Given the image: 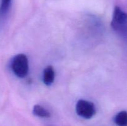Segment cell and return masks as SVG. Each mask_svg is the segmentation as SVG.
Returning a JSON list of instances; mask_svg holds the SVG:
<instances>
[{
  "label": "cell",
  "mask_w": 127,
  "mask_h": 126,
  "mask_svg": "<svg viewBox=\"0 0 127 126\" xmlns=\"http://www.w3.org/2000/svg\"><path fill=\"white\" fill-rule=\"evenodd\" d=\"M12 0H1L0 3V16H5L9 10Z\"/></svg>",
  "instance_id": "obj_7"
},
{
  "label": "cell",
  "mask_w": 127,
  "mask_h": 126,
  "mask_svg": "<svg viewBox=\"0 0 127 126\" xmlns=\"http://www.w3.org/2000/svg\"><path fill=\"white\" fill-rule=\"evenodd\" d=\"M76 111L78 116L86 119L92 118L96 112L94 104L84 100H80L77 102Z\"/></svg>",
  "instance_id": "obj_3"
},
{
  "label": "cell",
  "mask_w": 127,
  "mask_h": 126,
  "mask_svg": "<svg viewBox=\"0 0 127 126\" xmlns=\"http://www.w3.org/2000/svg\"><path fill=\"white\" fill-rule=\"evenodd\" d=\"M55 79V71L53 67L48 65L43 71V81L46 85H50L53 84Z\"/></svg>",
  "instance_id": "obj_4"
},
{
  "label": "cell",
  "mask_w": 127,
  "mask_h": 126,
  "mask_svg": "<svg viewBox=\"0 0 127 126\" xmlns=\"http://www.w3.org/2000/svg\"><path fill=\"white\" fill-rule=\"evenodd\" d=\"M114 122L117 126H127V111H122L117 114Z\"/></svg>",
  "instance_id": "obj_5"
},
{
  "label": "cell",
  "mask_w": 127,
  "mask_h": 126,
  "mask_svg": "<svg viewBox=\"0 0 127 126\" xmlns=\"http://www.w3.org/2000/svg\"><path fill=\"white\" fill-rule=\"evenodd\" d=\"M111 27L117 33L127 35V13L119 6H115L114 8Z\"/></svg>",
  "instance_id": "obj_1"
},
{
  "label": "cell",
  "mask_w": 127,
  "mask_h": 126,
  "mask_svg": "<svg viewBox=\"0 0 127 126\" xmlns=\"http://www.w3.org/2000/svg\"><path fill=\"white\" fill-rule=\"evenodd\" d=\"M33 113L35 116L40 117H50V113L47 109L40 105H35L33 108Z\"/></svg>",
  "instance_id": "obj_6"
},
{
  "label": "cell",
  "mask_w": 127,
  "mask_h": 126,
  "mask_svg": "<svg viewBox=\"0 0 127 126\" xmlns=\"http://www.w3.org/2000/svg\"><path fill=\"white\" fill-rule=\"evenodd\" d=\"M11 68L14 74L18 77L24 78L26 77L29 72L27 57L24 54L16 55L11 61Z\"/></svg>",
  "instance_id": "obj_2"
}]
</instances>
